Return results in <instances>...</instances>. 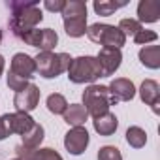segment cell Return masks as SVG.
<instances>
[{
	"label": "cell",
	"instance_id": "6da1fadb",
	"mask_svg": "<svg viewBox=\"0 0 160 160\" xmlns=\"http://www.w3.org/2000/svg\"><path fill=\"white\" fill-rule=\"evenodd\" d=\"M8 8L12 12L8 25L13 36L17 38H21L32 28H38V25L43 21V12L38 0H10Z\"/></svg>",
	"mask_w": 160,
	"mask_h": 160
},
{
	"label": "cell",
	"instance_id": "7a4b0ae2",
	"mask_svg": "<svg viewBox=\"0 0 160 160\" xmlns=\"http://www.w3.org/2000/svg\"><path fill=\"white\" fill-rule=\"evenodd\" d=\"M66 73H68V79L72 83H75V85H83V83L92 85L96 79L104 77L96 57H91V55H83V57L72 58Z\"/></svg>",
	"mask_w": 160,
	"mask_h": 160
},
{
	"label": "cell",
	"instance_id": "3957f363",
	"mask_svg": "<svg viewBox=\"0 0 160 160\" xmlns=\"http://www.w3.org/2000/svg\"><path fill=\"white\" fill-rule=\"evenodd\" d=\"M81 100H83L81 106L87 109L89 117H92V119H96V117L108 113L109 108L115 106V100L111 98L109 89H108L106 85H96V83L89 85V87L83 91Z\"/></svg>",
	"mask_w": 160,
	"mask_h": 160
},
{
	"label": "cell",
	"instance_id": "277c9868",
	"mask_svg": "<svg viewBox=\"0 0 160 160\" xmlns=\"http://www.w3.org/2000/svg\"><path fill=\"white\" fill-rule=\"evenodd\" d=\"M34 62H36V73H40L45 79H55L68 70L72 57L68 53L45 51V53H38L34 57Z\"/></svg>",
	"mask_w": 160,
	"mask_h": 160
},
{
	"label": "cell",
	"instance_id": "5b68a950",
	"mask_svg": "<svg viewBox=\"0 0 160 160\" xmlns=\"http://www.w3.org/2000/svg\"><path fill=\"white\" fill-rule=\"evenodd\" d=\"M87 36L91 42L100 43L102 47L121 49L126 43V36L115 25H108V23H94V25L87 27Z\"/></svg>",
	"mask_w": 160,
	"mask_h": 160
},
{
	"label": "cell",
	"instance_id": "8992f818",
	"mask_svg": "<svg viewBox=\"0 0 160 160\" xmlns=\"http://www.w3.org/2000/svg\"><path fill=\"white\" fill-rule=\"evenodd\" d=\"M89 141H91V136H89L85 126H73L64 136V147L73 156L83 154L87 151V147H89Z\"/></svg>",
	"mask_w": 160,
	"mask_h": 160
},
{
	"label": "cell",
	"instance_id": "52a82bcc",
	"mask_svg": "<svg viewBox=\"0 0 160 160\" xmlns=\"http://www.w3.org/2000/svg\"><path fill=\"white\" fill-rule=\"evenodd\" d=\"M40 104V89L34 83H28L23 91L15 92L13 96V106L15 111H23V113H30L38 108Z\"/></svg>",
	"mask_w": 160,
	"mask_h": 160
},
{
	"label": "cell",
	"instance_id": "ba28073f",
	"mask_svg": "<svg viewBox=\"0 0 160 160\" xmlns=\"http://www.w3.org/2000/svg\"><path fill=\"white\" fill-rule=\"evenodd\" d=\"M96 60L102 68V75L104 77H109L113 75L119 68H121V62H122V53L121 49H113V47H102L96 55Z\"/></svg>",
	"mask_w": 160,
	"mask_h": 160
},
{
	"label": "cell",
	"instance_id": "9c48e42d",
	"mask_svg": "<svg viewBox=\"0 0 160 160\" xmlns=\"http://www.w3.org/2000/svg\"><path fill=\"white\" fill-rule=\"evenodd\" d=\"M10 72L21 79H30L34 77L36 73V62H34V57L27 55V53H15L12 57V62H10Z\"/></svg>",
	"mask_w": 160,
	"mask_h": 160
},
{
	"label": "cell",
	"instance_id": "30bf717a",
	"mask_svg": "<svg viewBox=\"0 0 160 160\" xmlns=\"http://www.w3.org/2000/svg\"><path fill=\"white\" fill-rule=\"evenodd\" d=\"M108 89H109V94L115 100V104L117 102H130V100H134V96L138 92L136 85L126 77H115L113 81L108 85Z\"/></svg>",
	"mask_w": 160,
	"mask_h": 160
},
{
	"label": "cell",
	"instance_id": "8fae6325",
	"mask_svg": "<svg viewBox=\"0 0 160 160\" xmlns=\"http://www.w3.org/2000/svg\"><path fill=\"white\" fill-rule=\"evenodd\" d=\"M15 152H17V158L21 160H64L55 149L51 147H42V149H27L23 145H17L15 147Z\"/></svg>",
	"mask_w": 160,
	"mask_h": 160
},
{
	"label": "cell",
	"instance_id": "7c38bea8",
	"mask_svg": "<svg viewBox=\"0 0 160 160\" xmlns=\"http://www.w3.org/2000/svg\"><path fill=\"white\" fill-rule=\"evenodd\" d=\"M139 98L145 106H151V109L154 113H158V106H160V85L154 79H145L139 87Z\"/></svg>",
	"mask_w": 160,
	"mask_h": 160
},
{
	"label": "cell",
	"instance_id": "4fadbf2b",
	"mask_svg": "<svg viewBox=\"0 0 160 160\" xmlns=\"http://www.w3.org/2000/svg\"><path fill=\"white\" fill-rule=\"evenodd\" d=\"M62 23H64V32L70 36V38H81L87 34V13L83 15H66L62 17Z\"/></svg>",
	"mask_w": 160,
	"mask_h": 160
},
{
	"label": "cell",
	"instance_id": "5bb4252c",
	"mask_svg": "<svg viewBox=\"0 0 160 160\" xmlns=\"http://www.w3.org/2000/svg\"><path fill=\"white\" fill-rule=\"evenodd\" d=\"M34 119L30 117V113H23V111H13L8 113V124H10V132L12 134H27L32 126H34Z\"/></svg>",
	"mask_w": 160,
	"mask_h": 160
},
{
	"label": "cell",
	"instance_id": "9a60e30c",
	"mask_svg": "<svg viewBox=\"0 0 160 160\" xmlns=\"http://www.w3.org/2000/svg\"><path fill=\"white\" fill-rule=\"evenodd\" d=\"M92 126H94V132L98 136H113L119 128V119L115 113L108 111V113L92 119Z\"/></svg>",
	"mask_w": 160,
	"mask_h": 160
},
{
	"label": "cell",
	"instance_id": "2e32d148",
	"mask_svg": "<svg viewBox=\"0 0 160 160\" xmlns=\"http://www.w3.org/2000/svg\"><path fill=\"white\" fill-rule=\"evenodd\" d=\"M158 19H160V4L156 0H141L138 4L139 23H156Z\"/></svg>",
	"mask_w": 160,
	"mask_h": 160
},
{
	"label": "cell",
	"instance_id": "e0dca14e",
	"mask_svg": "<svg viewBox=\"0 0 160 160\" xmlns=\"http://www.w3.org/2000/svg\"><path fill=\"white\" fill-rule=\"evenodd\" d=\"M62 117H64V122L68 126H72V128L73 126H83L89 121V113H87V109L81 104H68V108L62 113Z\"/></svg>",
	"mask_w": 160,
	"mask_h": 160
},
{
	"label": "cell",
	"instance_id": "ac0fdd59",
	"mask_svg": "<svg viewBox=\"0 0 160 160\" xmlns=\"http://www.w3.org/2000/svg\"><path fill=\"white\" fill-rule=\"evenodd\" d=\"M139 62L149 70L160 68V45H143L138 53Z\"/></svg>",
	"mask_w": 160,
	"mask_h": 160
},
{
	"label": "cell",
	"instance_id": "d6986e66",
	"mask_svg": "<svg viewBox=\"0 0 160 160\" xmlns=\"http://www.w3.org/2000/svg\"><path fill=\"white\" fill-rule=\"evenodd\" d=\"M43 138H45V130H43V126H42L40 122H34V126H32L27 134L21 136V139H23L21 145L27 147V149H40Z\"/></svg>",
	"mask_w": 160,
	"mask_h": 160
},
{
	"label": "cell",
	"instance_id": "ffe728a7",
	"mask_svg": "<svg viewBox=\"0 0 160 160\" xmlns=\"http://www.w3.org/2000/svg\"><path fill=\"white\" fill-rule=\"evenodd\" d=\"M126 143L132 147V149H141L145 147L147 143V132L141 128V126H130L126 130Z\"/></svg>",
	"mask_w": 160,
	"mask_h": 160
},
{
	"label": "cell",
	"instance_id": "44dd1931",
	"mask_svg": "<svg viewBox=\"0 0 160 160\" xmlns=\"http://www.w3.org/2000/svg\"><path fill=\"white\" fill-rule=\"evenodd\" d=\"M126 4H128V2H113V0H94L92 8H94L96 15L109 17V15H113L119 8H124Z\"/></svg>",
	"mask_w": 160,
	"mask_h": 160
},
{
	"label": "cell",
	"instance_id": "7402d4cb",
	"mask_svg": "<svg viewBox=\"0 0 160 160\" xmlns=\"http://www.w3.org/2000/svg\"><path fill=\"white\" fill-rule=\"evenodd\" d=\"M57 43H58V34L53 28H42V36H40V43H38L40 53L53 51L57 47Z\"/></svg>",
	"mask_w": 160,
	"mask_h": 160
},
{
	"label": "cell",
	"instance_id": "603a6c76",
	"mask_svg": "<svg viewBox=\"0 0 160 160\" xmlns=\"http://www.w3.org/2000/svg\"><path fill=\"white\" fill-rule=\"evenodd\" d=\"M45 106H47L49 113H53V115H62V113L66 111V108H68V100H66L60 92H53V94L47 96Z\"/></svg>",
	"mask_w": 160,
	"mask_h": 160
},
{
	"label": "cell",
	"instance_id": "cb8c5ba5",
	"mask_svg": "<svg viewBox=\"0 0 160 160\" xmlns=\"http://www.w3.org/2000/svg\"><path fill=\"white\" fill-rule=\"evenodd\" d=\"M117 28L124 34V36H136L143 27H141V23L138 21V19H132V17H126V19H121L119 21V25H117Z\"/></svg>",
	"mask_w": 160,
	"mask_h": 160
},
{
	"label": "cell",
	"instance_id": "d4e9b609",
	"mask_svg": "<svg viewBox=\"0 0 160 160\" xmlns=\"http://www.w3.org/2000/svg\"><path fill=\"white\" fill-rule=\"evenodd\" d=\"M98 160H122V154L115 145H104L98 149Z\"/></svg>",
	"mask_w": 160,
	"mask_h": 160
},
{
	"label": "cell",
	"instance_id": "484cf974",
	"mask_svg": "<svg viewBox=\"0 0 160 160\" xmlns=\"http://www.w3.org/2000/svg\"><path fill=\"white\" fill-rule=\"evenodd\" d=\"M158 40V34L154 30H147V28H141L136 36H134V42L138 45H147V43H152Z\"/></svg>",
	"mask_w": 160,
	"mask_h": 160
},
{
	"label": "cell",
	"instance_id": "4316f807",
	"mask_svg": "<svg viewBox=\"0 0 160 160\" xmlns=\"http://www.w3.org/2000/svg\"><path fill=\"white\" fill-rule=\"evenodd\" d=\"M6 81H8V87H10V91H15V92H19V91H23L30 81H27V79H21V77H17V75H13L12 72H8V75H6Z\"/></svg>",
	"mask_w": 160,
	"mask_h": 160
},
{
	"label": "cell",
	"instance_id": "83f0119b",
	"mask_svg": "<svg viewBox=\"0 0 160 160\" xmlns=\"http://www.w3.org/2000/svg\"><path fill=\"white\" fill-rule=\"evenodd\" d=\"M40 36H42V28H32V30L25 32V34L19 38V40H21V42H25L27 45H30V47H36V49H38Z\"/></svg>",
	"mask_w": 160,
	"mask_h": 160
},
{
	"label": "cell",
	"instance_id": "f1b7e54d",
	"mask_svg": "<svg viewBox=\"0 0 160 160\" xmlns=\"http://www.w3.org/2000/svg\"><path fill=\"white\" fill-rule=\"evenodd\" d=\"M64 6H66V0H45L43 2V8L53 13H62Z\"/></svg>",
	"mask_w": 160,
	"mask_h": 160
},
{
	"label": "cell",
	"instance_id": "f546056e",
	"mask_svg": "<svg viewBox=\"0 0 160 160\" xmlns=\"http://www.w3.org/2000/svg\"><path fill=\"white\" fill-rule=\"evenodd\" d=\"M8 136H12L10 132V124H8V113L0 117V141H4Z\"/></svg>",
	"mask_w": 160,
	"mask_h": 160
},
{
	"label": "cell",
	"instance_id": "4dcf8cb0",
	"mask_svg": "<svg viewBox=\"0 0 160 160\" xmlns=\"http://www.w3.org/2000/svg\"><path fill=\"white\" fill-rule=\"evenodd\" d=\"M4 68H6V58H4L2 55H0V75L4 73Z\"/></svg>",
	"mask_w": 160,
	"mask_h": 160
},
{
	"label": "cell",
	"instance_id": "1f68e13d",
	"mask_svg": "<svg viewBox=\"0 0 160 160\" xmlns=\"http://www.w3.org/2000/svg\"><path fill=\"white\" fill-rule=\"evenodd\" d=\"M0 43H2V30H0Z\"/></svg>",
	"mask_w": 160,
	"mask_h": 160
},
{
	"label": "cell",
	"instance_id": "d6a6232c",
	"mask_svg": "<svg viewBox=\"0 0 160 160\" xmlns=\"http://www.w3.org/2000/svg\"><path fill=\"white\" fill-rule=\"evenodd\" d=\"M12 160H21V158H17V156H15V158H12Z\"/></svg>",
	"mask_w": 160,
	"mask_h": 160
}]
</instances>
